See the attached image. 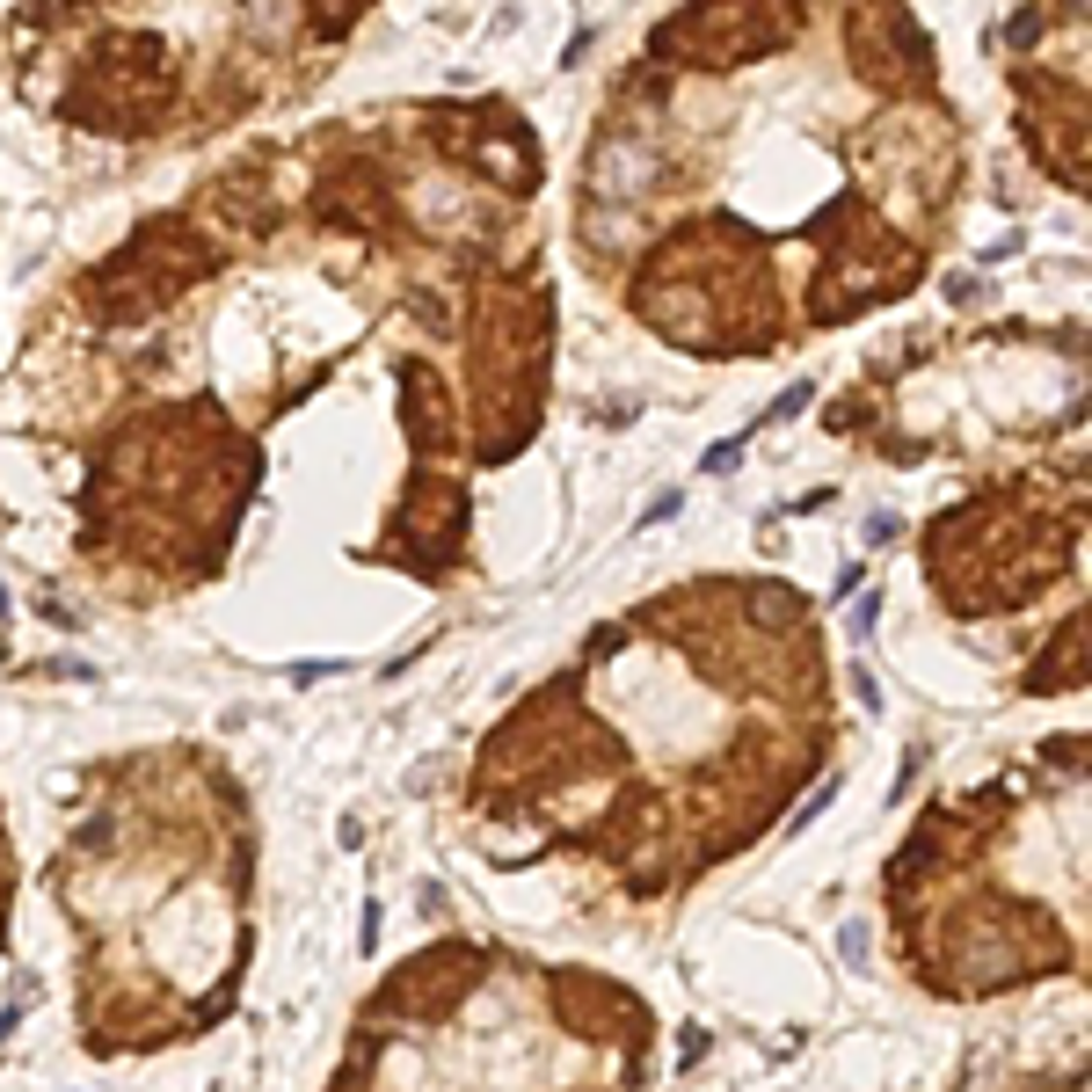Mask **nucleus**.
I'll list each match as a JSON object with an SVG mask.
<instances>
[{"label":"nucleus","mask_w":1092,"mask_h":1092,"mask_svg":"<svg viewBox=\"0 0 1092 1092\" xmlns=\"http://www.w3.org/2000/svg\"><path fill=\"white\" fill-rule=\"evenodd\" d=\"M758 619H765V627H794V619H801V598L787 591V582H758Z\"/></svg>","instance_id":"nucleus-1"},{"label":"nucleus","mask_w":1092,"mask_h":1092,"mask_svg":"<svg viewBox=\"0 0 1092 1092\" xmlns=\"http://www.w3.org/2000/svg\"><path fill=\"white\" fill-rule=\"evenodd\" d=\"M808 393H816V386H808V379H794V386L765 408V423H787V415H801V408H808Z\"/></svg>","instance_id":"nucleus-2"},{"label":"nucleus","mask_w":1092,"mask_h":1092,"mask_svg":"<svg viewBox=\"0 0 1092 1092\" xmlns=\"http://www.w3.org/2000/svg\"><path fill=\"white\" fill-rule=\"evenodd\" d=\"M837 940H845V962H853V969H867V962H874V954H867V926H845Z\"/></svg>","instance_id":"nucleus-3"},{"label":"nucleus","mask_w":1092,"mask_h":1092,"mask_svg":"<svg viewBox=\"0 0 1092 1092\" xmlns=\"http://www.w3.org/2000/svg\"><path fill=\"white\" fill-rule=\"evenodd\" d=\"M736 459H743V445H714V452H707V474H728Z\"/></svg>","instance_id":"nucleus-4"}]
</instances>
